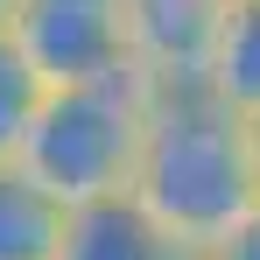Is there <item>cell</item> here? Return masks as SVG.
Returning a JSON list of instances; mask_svg holds the SVG:
<instances>
[{"label":"cell","mask_w":260,"mask_h":260,"mask_svg":"<svg viewBox=\"0 0 260 260\" xmlns=\"http://www.w3.org/2000/svg\"><path fill=\"white\" fill-rule=\"evenodd\" d=\"M253 155H260V120H253Z\"/></svg>","instance_id":"obj_10"},{"label":"cell","mask_w":260,"mask_h":260,"mask_svg":"<svg viewBox=\"0 0 260 260\" xmlns=\"http://www.w3.org/2000/svg\"><path fill=\"white\" fill-rule=\"evenodd\" d=\"M0 21H7V0H0Z\"/></svg>","instance_id":"obj_11"},{"label":"cell","mask_w":260,"mask_h":260,"mask_svg":"<svg viewBox=\"0 0 260 260\" xmlns=\"http://www.w3.org/2000/svg\"><path fill=\"white\" fill-rule=\"evenodd\" d=\"M232 0H127L134 71L148 85H190L211 71V49L225 36Z\"/></svg>","instance_id":"obj_4"},{"label":"cell","mask_w":260,"mask_h":260,"mask_svg":"<svg viewBox=\"0 0 260 260\" xmlns=\"http://www.w3.org/2000/svg\"><path fill=\"white\" fill-rule=\"evenodd\" d=\"M7 36L49 91L134 71L127 0H7Z\"/></svg>","instance_id":"obj_3"},{"label":"cell","mask_w":260,"mask_h":260,"mask_svg":"<svg viewBox=\"0 0 260 260\" xmlns=\"http://www.w3.org/2000/svg\"><path fill=\"white\" fill-rule=\"evenodd\" d=\"M204 260H260V211L246 218V225H239L232 239H218V246H211Z\"/></svg>","instance_id":"obj_9"},{"label":"cell","mask_w":260,"mask_h":260,"mask_svg":"<svg viewBox=\"0 0 260 260\" xmlns=\"http://www.w3.org/2000/svg\"><path fill=\"white\" fill-rule=\"evenodd\" d=\"M148 99H155V85L141 71L43 91L14 162L43 190H56L71 211L99 204V197H127L134 169H141V141H148Z\"/></svg>","instance_id":"obj_2"},{"label":"cell","mask_w":260,"mask_h":260,"mask_svg":"<svg viewBox=\"0 0 260 260\" xmlns=\"http://www.w3.org/2000/svg\"><path fill=\"white\" fill-rule=\"evenodd\" d=\"M71 232V204L43 190L21 162H0V260H56Z\"/></svg>","instance_id":"obj_6"},{"label":"cell","mask_w":260,"mask_h":260,"mask_svg":"<svg viewBox=\"0 0 260 260\" xmlns=\"http://www.w3.org/2000/svg\"><path fill=\"white\" fill-rule=\"evenodd\" d=\"M204 85H211L218 99H232L246 120H260V0H232Z\"/></svg>","instance_id":"obj_7"},{"label":"cell","mask_w":260,"mask_h":260,"mask_svg":"<svg viewBox=\"0 0 260 260\" xmlns=\"http://www.w3.org/2000/svg\"><path fill=\"white\" fill-rule=\"evenodd\" d=\"M134 204L169 225L176 239L204 246L232 239L260 211V155H253V120L218 99L204 78L190 85H155L148 99V141L134 169Z\"/></svg>","instance_id":"obj_1"},{"label":"cell","mask_w":260,"mask_h":260,"mask_svg":"<svg viewBox=\"0 0 260 260\" xmlns=\"http://www.w3.org/2000/svg\"><path fill=\"white\" fill-rule=\"evenodd\" d=\"M56 260H204V246L176 239L169 225L148 204H134V197H99V204L71 211V232H63Z\"/></svg>","instance_id":"obj_5"},{"label":"cell","mask_w":260,"mask_h":260,"mask_svg":"<svg viewBox=\"0 0 260 260\" xmlns=\"http://www.w3.org/2000/svg\"><path fill=\"white\" fill-rule=\"evenodd\" d=\"M43 91H49V85L36 78V63L14 49L7 21H0V162H14V155H21V141H28V120H36Z\"/></svg>","instance_id":"obj_8"}]
</instances>
